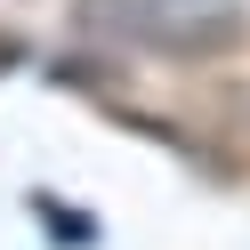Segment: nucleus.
Listing matches in <instances>:
<instances>
[{
  "label": "nucleus",
  "mask_w": 250,
  "mask_h": 250,
  "mask_svg": "<svg viewBox=\"0 0 250 250\" xmlns=\"http://www.w3.org/2000/svg\"><path fill=\"white\" fill-rule=\"evenodd\" d=\"M8 65H17V41H0V73H8Z\"/></svg>",
  "instance_id": "1"
}]
</instances>
